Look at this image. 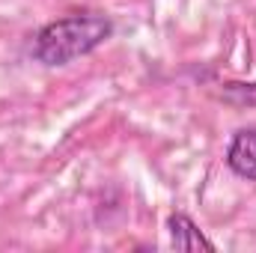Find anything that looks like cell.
Listing matches in <instances>:
<instances>
[{"label":"cell","instance_id":"obj_1","mask_svg":"<svg viewBox=\"0 0 256 253\" xmlns=\"http://www.w3.org/2000/svg\"><path fill=\"white\" fill-rule=\"evenodd\" d=\"M114 24L102 12H74L60 21L45 24L33 39V57L45 66H66L90 51H96L104 39H110Z\"/></svg>","mask_w":256,"mask_h":253},{"label":"cell","instance_id":"obj_2","mask_svg":"<svg viewBox=\"0 0 256 253\" xmlns=\"http://www.w3.org/2000/svg\"><path fill=\"white\" fill-rule=\"evenodd\" d=\"M226 164L242 179L256 182V128L236 134V140L230 143V152H226Z\"/></svg>","mask_w":256,"mask_h":253},{"label":"cell","instance_id":"obj_3","mask_svg":"<svg viewBox=\"0 0 256 253\" xmlns=\"http://www.w3.org/2000/svg\"><path fill=\"white\" fill-rule=\"evenodd\" d=\"M170 238H173V244L179 248V250H214V244L194 226L191 218H185V214H173L170 218Z\"/></svg>","mask_w":256,"mask_h":253}]
</instances>
